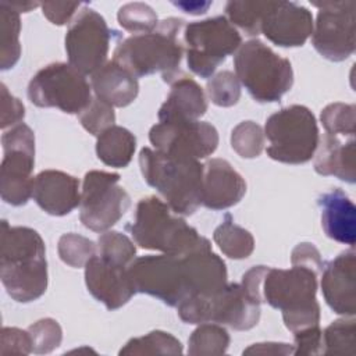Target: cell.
Masks as SVG:
<instances>
[{"instance_id":"8","label":"cell","mask_w":356,"mask_h":356,"mask_svg":"<svg viewBox=\"0 0 356 356\" xmlns=\"http://www.w3.org/2000/svg\"><path fill=\"white\" fill-rule=\"evenodd\" d=\"M177 307L179 318L186 324L216 323L236 331L253 328L260 318V303L235 282H227L213 295L191 296Z\"/></svg>"},{"instance_id":"23","label":"cell","mask_w":356,"mask_h":356,"mask_svg":"<svg viewBox=\"0 0 356 356\" xmlns=\"http://www.w3.org/2000/svg\"><path fill=\"white\" fill-rule=\"evenodd\" d=\"M171 89L159 110V121L199 120L207 111V100L200 85L184 72L170 82Z\"/></svg>"},{"instance_id":"40","label":"cell","mask_w":356,"mask_h":356,"mask_svg":"<svg viewBox=\"0 0 356 356\" xmlns=\"http://www.w3.org/2000/svg\"><path fill=\"white\" fill-rule=\"evenodd\" d=\"M78 115L82 127L95 136H99L107 128L113 127L115 121L113 106L107 104L96 96L92 99L89 106Z\"/></svg>"},{"instance_id":"17","label":"cell","mask_w":356,"mask_h":356,"mask_svg":"<svg viewBox=\"0 0 356 356\" xmlns=\"http://www.w3.org/2000/svg\"><path fill=\"white\" fill-rule=\"evenodd\" d=\"M312 13L293 1H268L261 17L260 33L281 47H298L312 36Z\"/></svg>"},{"instance_id":"27","label":"cell","mask_w":356,"mask_h":356,"mask_svg":"<svg viewBox=\"0 0 356 356\" xmlns=\"http://www.w3.org/2000/svg\"><path fill=\"white\" fill-rule=\"evenodd\" d=\"M19 13L8 1L0 3V67H14L21 56Z\"/></svg>"},{"instance_id":"29","label":"cell","mask_w":356,"mask_h":356,"mask_svg":"<svg viewBox=\"0 0 356 356\" xmlns=\"http://www.w3.org/2000/svg\"><path fill=\"white\" fill-rule=\"evenodd\" d=\"M229 334L216 323H202L192 332L188 341V353L192 356H213L227 352Z\"/></svg>"},{"instance_id":"18","label":"cell","mask_w":356,"mask_h":356,"mask_svg":"<svg viewBox=\"0 0 356 356\" xmlns=\"http://www.w3.org/2000/svg\"><path fill=\"white\" fill-rule=\"evenodd\" d=\"M85 282L92 296L108 310L120 309L136 293L128 267L108 261L97 253L85 264Z\"/></svg>"},{"instance_id":"32","label":"cell","mask_w":356,"mask_h":356,"mask_svg":"<svg viewBox=\"0 0 356 356\" xmlns=\"http://www.w3.org/2000/svg\"><path fill=\"white\" fill-rule=\"evenodd\" d=\"M267 4L268 1H228L225 6L227 19L246 35L257 36Z\"/></svg>"},{"instance_id":"43","label":"cell","mask_w":356,"mask_h":356,"mask_svg":"<svg viewBox=\"0 0 356 356\" xmlns=\"http://www.w3.org/2000/svg\"><path fill=\"white\" fill-rule=\"evenodd\" d=\"M291 263H292V266H302V267L312 268L317 274L324 267L320 252L317 250V248L313 243H309V242L298 243L293 248L292 254H291Z\"/></svg>"},{"instance_id":"28","label":"cell","mask_w":356,"mask_h":356,"mask_svg":"<svg viewBox=\"0 0 356 356\" xmlns=\"http://www.w3.org/2000/svg\"><path fill=\"white\" fill-rule=\"evenodd\" d=\"M213 239L225 256L235 260L249 257L254 249L252 234L235 224L231 214H225L224 221L214 229Z\"/></svg>"},{"instance_id":"9","label":"cell","mask_w":356,"mask_h":356,"mask_svg":"<svg viewBox=\"0 0 356 356\" xmlns=\"http://www.w3.org/2000/svg\"><path fill=\"white\" fill-rule=\"evenodd\" d=\"M136 292L147 293L175 307L192 296L186 254H149L136 257L128 266Z\"/></svg>"},{"instance_id":"45","label":"cell","mask_w":356,"mask_h":356,"mask_svg":"<svg viewBox=\"0 0 356 356\" xmlns=\"http://www.w3.org/2000/svg\"><path fill=\"white\" fill-rule=\"evenodd\" d=\"M81 3H70V1H46L42 3L40 7L43 10V15L54 25H64L70 22L75 11L79 8Z\"/></svg>"},{"instance_id":"44","label":"cell","mask_w":356,"mask_h":356,"mask_svg":"<svg viewBox=\"0 0 356 356\" xmlns=\"http://www.w3.org/2000/svg\"><path fill=\"white\" fill-rule=\"evenodd\" d=\"M25 115L24 104L8 93L4 83H1V128L6 129L8 125L14 127L21 124V120Z\"/></svg>"},{"instance_id":"16","label":"cell","mask_w":356,"mask_h":356,"mask_svg":"<svg viewBox=\"0 0 356 356\" xmlns=\"http://www.w3.org/2000/svg\"><path fill=\"white\" fill-rule=\"evenodd\" d=\"M149 140L161 153L199 160L216 152L218 132L211 124L199 120L159 121L150 128Z\"/></svg>"},{"instance_id":"46","label":"cell","mask_w":356,"mask_h":356,"mask_svg":"<svg viewBox=\"0 0 356 356\" xmlns=\"http://www.w3.org/2000/svg\"><path fill=\"white\" fill-rule=\"evenodd\" d=\"M293 353V345L278 342H260L253 343L243 350V355H291Z\"/></svg>"},{"instance_id":"26","label":"cell","mask_w":356,"mask_h":356,"mask_svg":"<svg viewBox=\"0 0 356 356\" xmlns=\"http://www.w3.org/2000/svg\"><path fill=\"white\" fill-rule=\"evenodd\" d=\"M136 139L127 128L113 125L97 136L96 154L100 161L114 168L127 167L135 153Z\"/></svg>"},{"instance_id":"10","label":"cell","mask_w":356,"mask_h":356,"mask_svg":"<svg viewBox=\"0 0 356 356\" xmlns=\"http://www.w3.org/2000/svg\"><path fill=\"white\" fill-rule=\"evenodd\" d=\"M186 63L200 78H210L227 56L235 53L242 38L227 17H213L189 22L184 31Z\"/></svg>"},{"instance_id":"4","label":"cell","mask_w":356,"mask_h":356,"mask_svg":"<svg viewBox=\"0 0 356 356\" xmlns=\"http://www.w3.org/2000/svg\"><path fill=\"white\" fill-rule=\"evenodd\" d=\"M134 242L143 249L184 256L197 250H210L211 243L193 227L175 214L170 206L156 196L139 200L135 220L127 225Z\"/></svg>"},{"instance_id":"7","label":"cell","mask_w":356,"mask_h":356,"mask_svg":"<svg viewBox=\"0 0 356 356\" xmlns=\"http://www.w3.org/2000/svg\"><path fill=\"white\" fill-rule=\"evenodd\" d=\"M270 159L286 164H303L314 156L320 135L314 114L305 106L292 104L271 114L264 127Z\"/></svg>"},{"instance_id":"31","label":"cell","mask_w":356,"mask_h":356,"mask_svg":"<svg viewBox=\"0 0 356 356\" xmlns=\"http://www.w3.org/2000/svg\"><path fill=\"white\" fill-rule=\"evenodd\" d=\"M324 355H355L356 330L353 318H338L323 331Z\"/></svg>"},{"instance_id":"41","label":"cell","mask_w":356,"mask_h":356,"mask_svg":"<svg viewBox=\"0 0 356 356\" xmlns=\"http://www.w3.org/2000/svg\"><path fill=\"white\" fill-rule=\"evenodd\" d=\"M32 352V341L28 331L15 327H3L0 335V353L1 355H29Z\"/></svg>"},{"instance_id":"36","label":"cell","mask_w":356,"mask_h":356,"mask_svg":"<svg viewBox=\"0 0 356 356\" xmlns=\"http://www.w3.org/2000/svg\"><path fill=\"white\" fill-rule=\"evenodd\" d=\"M57 250L60 259L65 264L74 268H81L85 267V264L92 256L96 254L97 245H95L93 241L82 235L70 232L60 236Z\"/></svg>"},{"instance_id":"1","label":"cell","mask_w":356,"mask_h":356,"mask_svg":"<svg viewBox=\"0 0 356 356\" xmlns=\"http://www.w3.org/2000/svg\"><path fill=\"white\" fill-rule=\"evenodd\" d=\"M246 293L260 305L268 303L282 312L285 327L296 331L320 325V305L316 299L317 273L302 266L288 270L254 266L242 277Z\"/></svg>"},{"instance_id":"47","label":"cell","mask_w":356,"mask_h":356,"mask_svg":"<svg viewBox=\"0 0 356 356\" xmlns=\"http://www.w3.org/2000/svg\"><path fill=\"white\" fill-rule=\"evenodd\" d=\"M175 7L181 8L184 13L192 14V15H200L207 11V8L211 6L210 1H174Z\"/></svg>"},{"instance_id":"2","label":"cell","mask_w":356,"mask_h":356,"mask_svg":"<svg viewBox=\"0 0 356 356\" xmlns=\"http://www.w3.org/2000/svg\"><path fill=\"white\" fill-rule=\"evenodd\" d=\"M0 278L7 293L19 303L36 300L46 292V248L38 231L1 222Z\"/></svg>"},{"instance_id":"30","label":"cell","mask_w":356,"mask_h":356,"mask_svg":"<svg viewBox=\"0 0 356 356\" xmlns=\"http://www.w3.org/2000/svg\"><path fill=\"white\" fill-rule=\"evenodd\" d=\"M182 343L170 332L150 331L149 334L129 339L120 355H181Z\"/></svg>"},{"instance_id":"19","label":"cell","mask_w":356,"mask_h":356,"mask_svg":"<svg viewBox=\"0 0 356 356\" xmlns=\"http://www.w3.org/2000/svg\"><path fill=\"white\" fill-rule=\"evenodd\" d=\"M346 250L324 264L321 270V291L330 309L341 316L356 313V257Z\"/></svg>"},{"instance_id":"35","label":"cell","mask_w":356,"mask_h":356,"mask_svg":"<svg viewBox=\"0 0 356 356\" xmlns=\"http://www.w3.org/2000/svg\"><path fill=\"white\" fill-rule=\"evenodd\" d=\"M117 19L120 25L134 35L149 33L154 31L159 25L157 15L153 8L145 3H128L120 7Z\"/></svg>"},{"instance_id":"3","label":"cell","mask_w":356,"mask_h":356,"mask_svg":"<svg viewBox=\"0 0 356 356\" xmlns=\"http://www.w3.org/2000/svg\"><path fill=\"white\" fill-rule=\"evenodd\" d=\"M139 165L145 181L178 216H192L203 203V171L199 160L170 156L143 147Z\"/></svg>"},{"instance_id":"38","label":"cell","mask_w":356,"mask_h":356,"mask_svg":"<svg viewBox=\"0 0 356 356\" xmlns=\"http://www.w3.org/2000/svg\"><path fill=\"white\" fill-rule=\"evenodd\" d=\"M207 96L218 107H231L241 97V83L231 71H221L207 82Z\"/></svg>"},{"instance_id":"34","label":"cell","mask_w":356,"mask_h":356,"mask_svg":"<svg viewBox=\"0 0 356 356\" xmlns=\"http://www.w3.org/2000/svg\"><path fill=\"white\" fill-rule=\"evenodd\" d=\"M356 107L355 104L346 103H331L323 108L320 120L328 135H342V136H355V124H356Z\"/></svg>"},{"instance_id":"14","label":"cell","mask_w":356,"mask_h":356,"mask_svg":"<svg viewBox=\"0 0 356 356\" xmlns=\"http://www.w3.org/2000/svg\"><path fill=\"white\" fill-rule=\"evenodd\" d=\"M111 31L106 19L89 7H82L65 35L68 64L83 75H92L107 61Z\"/></svg>"},{"instance_id":"12","label":"cell","mask_w":356,"mask_h":356,"mask_svg":"<svg viewBox=\"0 0 356 356\" xmlns=\"http://www.w3.org/2000/svg\"><path fill=\"white\" fill-rule=\"evenodd\" d=\"M1 143V199L11 206H22L29 200V197H32L35 135L28 125L21 122L3 134Z\"/></svg>"},{"instance_id":"20","label":"cell","mask_w":356,"mask_h":356,"mask_svg":"<svg viewBox=\"0 0 356 356\" xmlns=\"http://www.w3.org/2000/svg\"><path fill=\"white\" fill-rule=\"evenodd\" d=\"M32 197L47 214L57 217L70 214L81 203L79 181L64 171H40L33 178Z\"/></svg>"},{"instance_id":"5","label":"cell","mask_w":356,"mask_h":356,"mask_svg":"<svg viewBox=\"0 0 356 356\" xmlns=\"http://www.w3.org/2000/svg\"><path fill=\"white\" fill-rule=\"evenodd\" d=\"M184 19L167 18L149 33L132 35L117 44L113 60L134 76H145L161 72L164 82H171L179 72L184 47L179 42V32Z\"/></svg>"},{"instance_id":"6","label":"cell","mask_w":356,"mask_h":356,"mask_svg":"<svg viewBox=\"0 0 356 356\" xmlns=\"http://www.w3.org/2000/svg\"><path fill=\"white\" fill-rule=\"evenodd\" d=\"M234 68L239 83L259 103L278 102L293 85L289 60L259 39L239 46L234 56Z\"/></svg>"},{"instance_id":"13","label":"cell","mask_w":356,"mask_h":356,"mask_svg":"<svg viewBox=\"0 0 356 356\" xmlns=\"http://www.w3.org/2000/svg\"><path fill=\"white\" fill-rule=\"evenodd\" d=\"M118 181L120 175L117 172L92 170L85 174L79 220L86 228L95 232H104L117 224L129 209L131 197L118 185Z\"/></svg>"},{"instance_id":"25","label":"cell","mask_w":356,"mask_h":356,"mask_svg":"<svg viewBox=\"0 0 356 356\" xmlns=\"http://www.w3.org/2000/svg\"><path fill=\"white\" fill-rule=\"evenodd\" d=\"M314 170L320 175H334L341 181L355 184V139L342 142L337 135L325 134L314 161Z\"/></svg>"},{"instance_id":"42","label":"cell","mask_w":356,"mask_h":356,"mask_svg":"<svg viewBox=\"0 0 356 356\" xmlns=\"http://www.w3.org/2000/svg\"><path fill=\"white\" fill-rule=\"evenodd\" d=\"M293 355L296 356L323 353V331L320 325L293 332Z\"/></svg>"},{"instance_id":"21","label":"cell","mask_w":356,"mask_h":356,"mask_svg":"<svg viewBox=\"0 0 356 356\" xmlns=\"http://www.w3.org/2000/svg\"><path fill=\"white\" fill-rule=\"evenodd\" d=\"M203 171V206L224 210L239 203L246 193L243 177L224 159H210Z\"/></svg>"},{"instance_id":"37","label":"cell","mask_w":356,"mask_h":356,"mask_svg":"<svg viewBox=\"0 0 356 356\" xmlns=\"http://www.w3.org/2000/svg\"><path fill=\"white\" fill-rule=\"evenodd\" d=\"M231 146L243 159L260 156L264 147V132L253 121L239 122L231 132Z\"/></svg>"},{"instance_id":"24","label":"cell","mask_w":356,"mask_h":356,"mask_svg":"<svg viewBox=\"0 0 356 356\" xmlns=\"http://www.w3.org/2000/svg\"><path fill=\"white\" fill-rule=\"evenodd\" d=\"M90 86L96 97L113 107H125L131 104L139 93L136 76L114 60L107 61L92 74Z\"/></svg>"},{"instance_id":"11","label":"cell","mask_w":356,"mask_h":356,"mask_svg":"<svg viewBox=\"0 0 356 356\" xmlns=\"http://www.w3.org/2000/svg\"><path fill=\"white\" fill-rule=\"evenodd\" d=\"M90 89L85 75L72 65L53 63L31 79L28 97L38 107H56L67 114H81L93 99Z\"/></svg>"},{"instance_id":"39","label":"cell","mask_w":356,"mask_h":356,"mask_svg":"<svg viewBox=\"0 0 356 356\" xmlns=\"http://www.w3.org/2000/svg\"><path fill=\"white\" fill-rule=\"evenodd\" d=\"M28 332L32 341V352L38 355H46L57 349L63 339V330L60 324L53 318H42L33 323Z\"/></svg>"},{"instance_id":"33","label":"cell","mask_w":356,"mask_h":356,"mask_svg":"<svg viewBox=\"0 0 356 356\" xmlns=\"http://www.w3.org/2000/svg\"><path fill=\"white\" fill-rule=\"evenodd\" d=\"M103 259L128 267L135 259L136 248L134 242L118 231H106L97 239V252Z\"/></svg>"},{"instance_id":"22","label":"cell","mask_w":356,"mask_h":356,"mask_svg":"<svg viewBox=\"0 0 356 356\" xmlns=\"http://www.w3.org/2000/svg\"><path fill=\"white\" fill-rule=\"evenodd\" d=\"M317 204L321 210V227L325 235L339 243L349 246L356 241V207L348 195L334 188L318 196Z\"/></svg>"},{"instance_id":"15","label":"cell","mask_w":356,"mask_h":356,"mask_svg":"<svg viewBox=\"0 0 356 356\" xmlns=\"http://www.w3.org/2000/svg\"><path fill=\"white\" fill-rule=\"evenodd\" d=\"M318 8L312 32V44L320 56L330 61H343L355 51V7L353 0L314 1Z\"/></svg>"}]
</instances>
